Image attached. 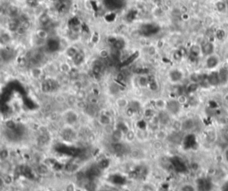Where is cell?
Wrapping results in <instances>:
<instances>
[{
    "label": "cell",
    "instance_id": "obj_1",
    "mask_svg": "<svg viewBox=\"0 0 228 191\" xmlns=\"http://www.w3.org/2000/svg\"><path fill=\"white\" fill-rule=\"evenodd\" d=\"M171 163L173 165V168L179 172H183L186 171V164L184 162V160H182L179 157H177V156L173 157L171 159Z\"/></svg>",
    "mask_w": 228,
    "mask_h": 191
},
{
    "label": "cell",
    "instance_id": "obj_2",
    "mask_svg": "<svg viewBox=\"0 0 228 191\" xmlns=\"http://www.w3.org/2000/svg\"><path fill=\"white\" fill-rule=\"evenodd\" d=\"M219 63V58L216 54H211L207 56L206 59V67L208 70H213Z\"/></svg>",
    "mask_w": 228,
    "mask_h": 191
},
{
    "label": "cell",
    "instance_id": "obj_3",
    "mask_svg": "<svg viewBox=\"0 0 228 191\" xmlns=\"http://www.w3.org/2000/svg\"><path fill=\"white\" fill-rule=\"evenodd\" d=\"M200 49H201V53L204 55L208 56V55H211L214 53L215 46H214V44L211 41H206L201 45Z\"/></svg>",
    "mask_w": 228,
    "mask_h": 191
},
{
    "label": "cell",
    "instance_id": "obj_4",
    "mask_svg": "<svg viewBox=\"0 0 228 191\" xmlns=\"http://www.w3.org/2000/svg\"><path fill=\"white\" fill-rule=\"evenodd\" d=\"M207 81H208V85H213V86H217V85L221 84L218 72H212V73H210L207 77Z\"/></svg>",
    "mask_w": 228,
    "mask_h": 191
},
{
    "label": "cell",
    "instance_id": "obj_5",
    "mask_svg": "<svg viewBox=\"0 0 228 191\" xmlns=\"http://www.w3.org/2000/svg\"><path fill=\"white\" fill-rule=\"evenodd\" d=\"M196 145V139L194 135L187 134L184 138V146L185 149H192Z\"/></svg>",
    "mask_w": 228,
    "mask_h": 191
},
{
    "label": "cell",
    "instance_id": "obj_6",
    "mask_svg": "<svg viewBox=\"0 0 228 191\" xmlns=\"http://www.w3.org/2000/svg\"><path fill=\"white\" fill-rule=\"evenodd\" d=\"M167 108L171 114H177L180 109V104L178 100H170L167 103Z\"/></svg>",
    "mask_w": 228,
    "mask_h": 191
},
{
    "label": "cell",
    "instance_id": "obj_7",
    "mask_svg": "<svg viewBox=\"0 0 228 191\" xmlns=\"http://www.w3.org/2000/svg\"><path fill=\"white\" fill-rule=\"evenodd\" d=\"M169 78L173 83H178L179 81L182 80L183 78V74L182 72L178 70H172L169 72Z\"/></svg>",
    "mask_w": 228,
    "mask_h": 191
},
{
    "label": "cell",
    "instance_id": "obj_8",
    "mask_svg": "<svg viewBox=\"0 0 228 191\" xmlns=\"http://www.w3.org/2000/svg\"><path fill=\"white\" fill-rule=\"evenodd\" d=\"M198 188L200 191H209L211 188L210 181L208 180L207 179H201L198 182Z\"/></svg>",
    "mask_w": 228,
    "mask_h": 191
},
{
    "label": "cell",
    "instance_id": "obj_9",
    "mask_svg": "<svg viewBox=\"0 0 228 191\" xmlns=\"http://www.w3.org/2000/svg\"><path fill=\"white\" fill-rule=\"evenodd\" d=\"M36 36H37V37L39 40L45 41V40H46V39L48 38L49 33H48V31H47L46 29H45V28H38V29H37V31H36Z\"/></svg>",
    "mask_w": 228,
    "mask_h": 191
},
{
    "label": "cell",
    "instance_id": "obj_10",
    "mask_svg": "<svg viewBox=\"0 0 228 191\" xmlns=\"http://www.w3.org/2000/svg\"><path fill=\"white\" fill-rule=\"evenodd\" d=\"M195 127V122L193 119H187L182 125V129L185 132H190Z\"/></svg>",
    "mask_w": 228,
    "mask_h": 191
},
{
    "label": "cell",
    "instance_id": "obj_11",
    "mask_svg": "<svg viewBox=\"0 0 228 191\" xmlns=\"http://www.w3.org/2000/svg\"><path fill=\"white\" fill-rule=\"evenodd\" d=\"M42 74H43L42 69L39 68V67H34V68H32L31 70H30V75H31V77L33 78H35V79H38V78L42 76Z\"/></svg>",
    "mask_w": 228,
    "mask_h": 191
},
{
    "label": "cell",
    "instance_id": "obj_12",
    "mask_svg": "<svg viewBox=\"0 0 228 191\" xmlns=\"http://www.w3.org/2000/svg\"><path fill=\"white\" fill-rule=\"evenodd\" d=\"M113 150L116 154H119V155L124 154V152H125V146L123 144L120 143V142H116V143H114Z\"/></svg>",
    "mask_w": 228,
    "mask_h": 191
},
{
    "label": "cell",
    "instance_id": "obj_13",
    "mask_svg": "<svg viewBox=\"0 0 228 191\" xmlns=\"http://www.w3.org/2000/svg\"><path fill=\"white\" fill-rule=\"evenodd\" d=\"M59 69H60L61 72H63L64 74H69L72 70L71 65L68 63V62H62V63L60 64V66H59Z\"/></svg>",
    "mask_w": 228,
    "mask_h": 191
},
{
    "label": "cell",
    "instance_id": "obj_14",
    "mask_svg": "<svg viewBox=\"0 0 228 191\" xmlns=\"http://www.w3.org/2000/svg\"><path fill=\"white\" fill-rule=\"evenodd\" d=\"M99 122L103 125H109L111 124V117H109L106 114L101 115L99 117Z\"/></svg>",
    "mask_w": 228,
    "mask_h": 191
},
{
    "label": "cell",
    "instance_id": "obj_15",
    "mask_svg": "<svg viewBox=\"0 0 228 191\" xmlns=\"http://www.w3.org/2000/svg\"><path fill=\"white\" fill-rule=\"evenodd\" d=\"M66 55L67 57H69L70 59H73L74 57L77 55V53H78V52L77 51V49L75 48V47H72V46H70V47H68L67 49H66Z\"/></svg>",
    "mask_w": 228,
    "mask_h": 191
},
{
    "label": "cell",
    "instance_id": "obj_16",
    "mask_svg": "<svg viewBox=\"0 0 228 191\" xmlns=\"http://www.w3.org/2000/svg\"><path fill=\"white\" fill-rule=\"evenodd\" d=\"M149 83L150 80L148 79V78H147L146 76H144V75L140 76V78H138V84H139V85H141L142 87H144V86H146V85H149Z\"/></svg>",
    "mask_w": 228,
    "mask_h": 191
},
{
    "label": "cell",
    "instance_id": "obj_17",
    "mask_svg": "<svg viewBox=\"0 0 228 191\" xmlns=\"http://www.w3.org/2000/svg\"><path fill=\"white\" fill-rule=\"evenodd\" d=\"M218 75H219V78H220L221 83H224L227 80L228 78V72L226 69H222L219 72H218Z\"/></svg>",
    "mask_w": 228,
    "mask_h": 191
},
{
    "label": "cell",
    "instance_id": "obj_18",
    "mask_svg": "<svg viewBox=\"0 0 228 191\" xmlns=\"http://www.w3.org/2000/svg\"><path fill=\"white\" fill-rule=\"evenodd\" d=\"M216 7H217V9L219 12H225L226 10V8H227L226 3L224 2V1H218V2H217L216 3Z\"/></svg>",
    "mask_w": 228,
    "mask_h": 191
},
{
    "label": "cell",
    "instance_id": "obj_19",
    "mask_svg": "<svg viewBox=\"0 0 228 191\" xmlns=\"http://www.w3.org/2000/svg\"><path fill=\"white\" fill-rule=\"evenodd\" d=\"M85 189L86 191H96L97 189V185L94 181L87 182L85 186Z\"/></svg>",
    "mask_w": 228,
    "mask_h": 191
},
{
    "label": "cell",
    "instance_id": "obj_20",
    "mask_svg": "<svg viewBox=\"0 0 228 191\" xmlns=\"http://www.w3.org/2000/svg\"><path fill=\"white\" fill-rule=\"evenodd\" d=\"M122 135H123L122 131L120 130V129H118V130L114 131L113 133H112V139L116 140V142H119V141L122 138ZM116 142H115V143H116Z\"/></svg>",
    "mask_w": 228,
    "mask_h": 191
},
{
    "label": "cell",
    "instance_id": "obj_21",
    "mask_svg": "<svg viewBox=\"0 0 228 191\" xmlns=\"http://www.w3.org/2000/svg\"><path fill=\"white\" fill-rule=\"evenodd\" d=\"M37 172L39 174H46L47 172H48V168L45 164H39V165H37Z\"/></svg>",
    "mask_w": 228,
    "mask_h": 191
},
{
    "label": "cell",
    "instance_id": "obj_22",
    "mask_svg": "<svg viewBox=\"0 0 228 191\" xmlns=\"http://www.w3.org/2000/svg\"><path fill=\"white\" fill-rule=\"evenodd\" d=\"M47 141H48V138H47V135L46 134H40V136L37 137V143L39 145L46 144Z\"/></svg>",
    "mask_w": 228,
    "mask_h": 191
},
{
    "label": "cell",
    "instance_id": "obj_23",
    "mask_svg": "<svg viewBox=\"0 0 228 191\" xmlns=\"http://www.w3.org/2000/svg\"><path fill=\"white\" fill-rule=\"evenodd\" d=\"M116 103H117L118 107H120V108H125V107L128 106V100L125 98H119L116 100Z\"/></svg>",
    "mask_w": 228,
    "mask_h": 191
},
{
    "label": "cell",
    "instance_id": "obj_24",
    "mask_svg": "<svg viewBox=\"0 0 228 191\" xmlns=\"http://www.w3.org/2000/svg\"><path fill=\"white\" fill-rule=\"evenodd\" d=\"M87 100H88V103H89V104L97 105V103H98V96H96V95L91 94L90 96L87 97Z\"/></svg>",
    "mask_w": 228,
    "mask_h": 191
},
{
    "label": "cell",
    "instance_id": "obj_25",
    "mask_svg": "<svg viewBox=\"0 0 228 191\" xmlns=\"http://www.w3.org/2000/svg\"><path fill=\"white\" fill-rule=\"evenodd\" d=\"M99 56L103 59H107L111 56V53L108 49H102L99 52Z\"/></svg>",
    "mask_w": 228,
    "mask_h": 191
},
{
    "label": "cell",
    "instance_id": "obj_26",
    "mask_svg": "<svg viewBox=\"0 0 228 191\" xmlns=\"http://www.w3.org/2000/svg\"><path fill=\"white\" fill-rule=\"evenodd\" d=\"M159 118H160V121L162 124H166L168 121L169 120V115L166 113V112H164V113L163 112H162V113H160V117H159Z\"/></svg>",
    "mask_w": 228,
    "mask_h": 191
},
{
    "label": "cell",
    "instance_id": "obj_27",
    "mask_svg": "<svg viewBox=\"0 0 228 191\" xmlns=\"http://www.w3.org/2000/svg\"><path fill=\"white\" fill-rule=\"evenodd\" d=\"M171 137H172V140H170V141L173 142H178L179 140H182V136H180V134L178 133L173 134L171 135Z\"/></svg>",
    "mask_w": 228,
    "mask_h": 191
},
{
    "label": "cell",
    "instance_id": "obj_28",
    "mask_svg": "<svg viewBox=\"0 0 228 191\" xmlns=\"http://www.w3.org/2000/svg\"><path fill=\"white\" fill-rule=\"evenodd\" d=\"M6 125H7V127L8 129H10V130H14L16 128V125H15V123H14V121H8L6 123Z\"/></svg>",
    "mask_w": 228,
    "mask_h": 191
},
{
    "label": "cell",
    "instance_id": "obj_29",
    "mask_svg": "<svg viewBox=\"0 0 228 191\" xmlns=\"http://www.w3.org/2000/svg\"><path fill=\"white\" fill-rule=\"evenodd\" d=\"M3 180H4V182H5V184H10L11 182H12V178L10 177V176H5V177L3 178Z\"/></svg>",
    "mask_w": 228,
    "mask_h": 191
},
{
    "label": "cell",
    "instance_id": "obj_30",
    "mask_svg": "<svg viewBox=\"0 0 228 191\" xmlns=\"http://www.w3.org/2000/svg\"><path fill=\"white\" fill-rule=\"evenodd\" d=\"M5 62V61H4V59H3V57L1 55V53H0V67H2L3 66V64Z\"/></svg>",
    "mask_w": 228,
    "mask_h": 191
},
{
    "label": "cell",
    "instance_id": "obj_31",
    "mask_svg": "<svg viewBox=\"0 0 228 191\" xmlns=\"http://www.w3.org/2000/svg\"><path fill=\"white\" fill-rule=\"evenodd\" d=\"M5 185V182H4V180H3V178L0 177V188L1 187H3Z\"/></svg>",
    "mask_w": 228,
    "mask_h": 191
}]
</instances>
